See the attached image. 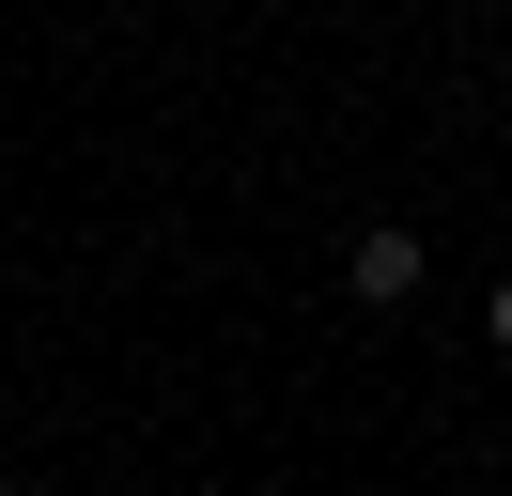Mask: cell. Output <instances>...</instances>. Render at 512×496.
<instances>
[{
  "instance_id": "3957f363",
  "label": "cell",
  "mask_w": 512,
  "mask_h": 496,
  "mask_svg": "<svg viewBox=\"0 0 512 496\" xmlns=\"http://www.w3.org/2000/svg\"><path fill=\"white\" fill-rule=\"evenodd\" d=\"M0 496H32V481H0Z\"/></svg>"
},
{
  "instance_id": "7a4b0ae2",
  "label": "cell",
  "mask_w": 512,
  "mask_h": 496,
  "mask_svg": "<svg viewBox=\"0 0 512 496\" xmlns=\"http://www.w3.org/2000/svg\"><path fill=\"white\" fill-rule=\"evenodd\" d=\"M481 326H497V357H512V279H497V310H481Z\"/></svg>"
},
{
  "instance_id": "6da1fadb",
  "label": "cell",
  "mask_w": 512,
  "mask_h": 496,
  "mask_svg": "<svg viewBox=\"0 0 512 496\" xmlns=\"http://www.w3.org/2000/svg\"><path fill=\"white\" fill-rule=\"evenodd\" d=\"M357 295H373V310L419 295V233H357Z\"/></svg>"
}]
</instances>
